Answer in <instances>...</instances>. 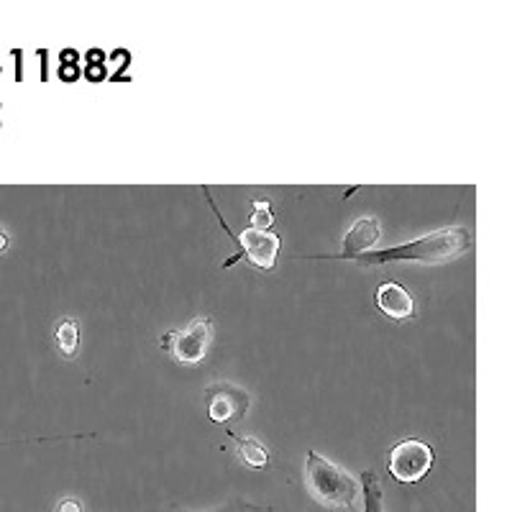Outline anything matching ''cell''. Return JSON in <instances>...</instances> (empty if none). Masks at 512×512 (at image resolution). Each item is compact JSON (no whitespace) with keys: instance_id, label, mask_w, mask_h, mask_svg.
Instances as JSON below:
<instances>
[{"instance_id":"6da1fadb","label":"cell","mask_w":512,"mask_h":512,"mask_svg":"<svg viewBox=\"0 0 512 512\" xmlns=\"http://www.w3.org/2000/svg\"><path fill=\"white\" fill-rule=\"evenodd\" d=\"M472 249V233L464 226H446L438 231L425 233L420 239L408 241L400 246H387V249H374L369 254L356 256L354 262L361 267H384V264H446Z\"/></svg>"},{"instance_id":"7a4b0ae2","label":"cell","mask_w":512,"mask_h":512,"mask_svg":"<svg viewBox=\"0 0 512 512\" xmlns=\"http://www.w3.org/2000/svg\"><path fill=\"white\" fill-rule=\"evenodd\" d=\"M305 482L313 500L331 510H344L354 505L361 489L359 479L351 477L346 469L333 464L326 456H320L318 451H308L305 456Z\"/></svg>"},{"instance_id":"3957f363","label":"cell","mask_w":512,"mask_h":512,"mask_svg":"<svg viewBox=\"0 0 512 512\" xmlns=\"http://www.w3.org/2000/svg\"><path fill=\"white\" fill-rule=\"evenodd\" d=\"M436 464V454L420 438H405L387 454V472L397 484H418Z\"/></svg>"},{"instance_id":"277c9868","label":"cell","mask_w":512,"mask_h":512,"mask_svg":"<svg viewBox=\"0 0 512 512\" xmlns=\"http://www.w3.org/2000/svg\"><path fill=\"white\" fill-rule=\"evenodd\" d=\"M239 254H233L223 267H233L244 256L251 267L262 269V272H272L274 264H277V256H280L282 239L274 231H256V228H246L239 236Z\"/></svg>"},{"instance_id":"5b68a950","label":"cell","mask_w":512,"mask_h":512,"mask_svg":"<svg viewBox=\"0 0 512 512\" xmlns=\"http://www.w3.org/2000/svg\"><path fill=\"white\" fill-rule=\"evenodd\" d=\"M164 338H169V341H164V349H172V356L180 364H200L205 359V354H208L210 341H213V320H192L185 331L167 333Z\"/></svg>"},{"instance_id":"8992f818","label":"cell","mask_w":512,"mask_h":512,"mask_svg":"<svg viewBox=\"0 0 512 512\" xmlns=\"http://www.w3.org/2000/svg\"><path fill=\"white\" fill-rule=\"evenodd\" d=\"M251 405L249 392L236 384L218 382L205 390V413L216 425H226L231 420H241Z\"/></svg>"},{"instance_id":"52a82bcc","label":"cell","mask_w":512,"mask_h":512,"mask_svg":"<svg viewBox=\"0 0 512 512\" xmlns=\"http://www.w3.org/2000/svg\"><path fill=\"white\" fill-rule=\"evenodd\" d=\"M379 239H382V228H379L377 218H359V221L346 231L341 251H338L336 256H331V259H351V262H354L356 256L374 251Z\"/></svg>"},{"instance_id":"ba28073f","label":"cell","mask_w":512,"mask_h":512,"mask_svg":"<svg viewBox=\"0 0 512 512\" xmlns=\"http://www.w3.org/2000/svg\"><path fill=\"white\" fill-rule=\"evenodd\" d=\"M374 300H377V308L382 310L387 318L397 320V323H402V320H408L415 315L413 295H410L400 282H382V285L377 287Z\"/></svg>"},{"instance_id":"9c48e42d","label":"cell","mask_w":512,"mask_h":512,"mask_svg":"<svg viewBox=\"0 0 512 512\" xmlns=\"http://www.w3.org/2000/svg\"><path fill=\"white\" fill-rule=\"evenodd\" d=\"M236 456L241 459V464L249 466V469H256V472L269 466V448L251 436L236 438Z\"/></svg>"},{"instance_id":"30bf717a","label":"cell","mask_w":512,"mask_h":512,"mask_svg":"<svg viewBox=\"0 0 512 512\" xmlns=\"http://www.w3.org/2000/svg\"><path fill=\"white\" fill-rule=\"evenodd\" d=\"M54 341H57V349L64 359H72L80 349V328H77L75 318H62L57 323V331H54Z\"/></svg>"},{"instance_id":"8fae6325","label":"cell","mask_w":512,"mask_h":512,"mask_svg":"<svg viewBox=\"0 0 512 512\" xmlns=\"http://www.w3.org/2000/svg\"><path fill=\"white\" fill-rule=\"evenodd\" d=\"M361 495H364V510L361 512H384V497H382V484L374 472H361L359 474Z\"/></svg>"},{"instance_id":"7c38bea8","label":"cell","mask_w":512,"mask_h":512,"mask_svg":"<svg viewBox=\"0 0 512 512\" xmlns=\"http://www.w3.org/2000/svg\"><path fill=\"white\" fill-rule=\"evenodd\" d=\"M272 223H274L272 205L264 203V200L251 203V228H256V231H269Z\"/></svg>"},{"instance_id":"4fadbf2b","label":"cell","mask_w":512,"mask_h":512,"mask_svg":"<svg viewBox=\"0 0 512 512\" xmlns=\"http://www.w3.org/2000/svg\"><path fill=\"white\" fill-rule=\"evenodd\" d=\"M57 512H85V510H82L80 500H75V497H64V500H59Z\"/></svg>"},{"instance_id":"5bb4252c","label":"cell","mask_w":512,"mask_h":512,"mask_svg":"<svg viewBox=\"0 0 512 512\" xmlns=\"http://www.w3.org/2000/svg\"><path fill=\"white\" fill-rule=\"evenodd\" d=\"M8 246H11V236H8V233L3 231V228H0V254H3V251H6Z\"/></svg>"},{"instance_id":"9a60e30c","label":"cell","mask_w":512,"mask_h":512,"mask_svg":"<svg viewBox=\"0 0 512 512\" xmlns=\"http://www.w3.org/2000/svg\"><path fill=\"white\" fill-rule=\"evenodd\" d=\"M264 512H272V510H264Z\"/></svg>"}]
</instances>
